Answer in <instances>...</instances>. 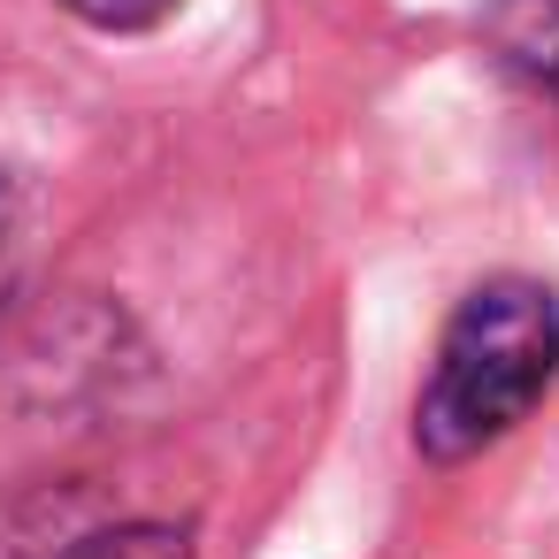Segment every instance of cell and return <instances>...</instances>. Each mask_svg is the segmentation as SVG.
Returning <instances> with one entry per match:
<instances>
[{
	"label": "cell",
	"instance_id": "1",
	"mask_svg": "<svg viewBox=\"0 0 559 559\" xmlns=\"http://www.w3.org/2000/svg\"><path fill=\"white\" fill-rule=\"evenodd\" d=\"M551 376H559V299L528 276H490L452 307L437 337V368L414 406V444L429 460H467L498 444L513 421H528Z\"/></svg>",
	"mask_w": 559,
	"mask_h": 559
},
{
	"label": "cell",
	"instance_id": "2",
	"mask_svg": "<svg viewBox=\"0 0 559 559\" xmlns=\"http://www.w3.org/2000/svg\"><path fill=\"white\" fill-rule=\"evenodd\" d=\"M490 47L559 93V0H490Z\"/></svg>",
	"mask_w": 559,
	"mask_h": 559
},
{
	"label": "cell",
	"instance_id": "3",
	"mask_svg": "<svg viewBox=\"0 0 559 559\" xmlns=\"http://www.w3.org/2000/svg\"><path fill=\"white\" fill-rule=\"evenodd\" d=\"M70 559H192V536L185 528H162V521H131V528L85 536Z\"/></svg>",
	"mask_w": 559,
	"mask_h": 559
},
{
	"label": "cell",
	"instance_id": "4",
	"mask_svg": "<svg viewBox=\"0 0 559 559\" xmlns=\"http://www.w3.org/2000/svg\"><path fill=\"white\" fill-rule=\"evenodd\" d=\"M70 16H85L93 32H154L177 0H62Z\"/></svg>",
	"mask_w": 559,
	"mask_h": 559
},
{
	"label": "cell",
	"instance_id": "5",
	"mask_svg": "<svg viewBox=\"0 0 559 559\" xmlns=\"http://www.w3.org/2000/svg\"><path fill=\"white\" fill-rule=\"evenodd\" d=\"M16 269H24V192H16L9 169H0V307L16 292Z\"/></svg>",
	"mask_w": 559,
	"mask_h": 559
}]
</instances>
